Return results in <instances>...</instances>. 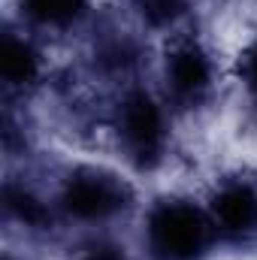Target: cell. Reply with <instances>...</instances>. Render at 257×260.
Masks as SVG:
<instances>
[{
  "label": "cell",
  "mask_w": 257,
  "mask_h": 260,
  "mask_svg": "<svg viewBox=\"0 0 257 260\" xmlns=\"http://www.w3.org/2000/svg\"><path fill=\"white\" fill-rule=\"evenodd\" d=\"M215 236L212 218L191 200L167 197L148 209L145 245L154 260H200Z\"/></svg>",
  "instance_id": "1"
},
{
  "label": "cell",
  "mask_w": 257,
  "mask_h": 260,
  "mask_svg": "<svg viewBox=\"0 0 257 260\" xmlns=\"http://www.w3.org/2000/svg\"><path fill=\"white\" fill-rule=\"evenodd\" d=\"M58 206L79 224H103L133 206V188L112 170L79 167L64 179Z\"/></svg>",
  "instance_id": "2"
},
{
  "label": "cell",
  "mask_w": 257,
  "mask_h": 260,
  "mask_svg": "<svg viewBox=\"0 0 257 260\" xmlns=\"http://www.w3.org/2000/svg\"><path fill=\"white\" fill-rule=\"evenodd\" d=\"M115 133L130 160L142 170H151L167 151V112L148 91H127L115 109Z\"/></svg>",
  "instance_id": "3"
},
{
  "label": "cell",
  "mask_w": 257,
  "mask_h": 260,
  "mask_svg": "<svg viewBox=\"0 0 257 260\" xmlns=\"http://www.w3.org/2000/svg\"><path fill=\"white\" fill-rule=\"evenodd\" d=\"M209 218L215 236L245 245L257 239V182L245 176L224 179L209 200Z\"/></svg>",
  "instance_id": "4"
},
{
  "label": "cell",
  "mask_w": 257,
  "mask_h": 260,
  "mask_svg": "<svg viewBox=\"0 0 257 260\" xmlns=\"http://www.w3.org/2000/svg\"><path fill=\"white\" fill-rule=\"evenodd\" d=\"M164 82H167V94L176 103L194 106V103H200L212 91V85H215V64H212L209 52L197 40H179L167 52Z\"/></svg>",
  "instance_id": "5"
},
{
  "label": "cell",
  "mask_w": 257,
  "mask_h": 260,
  "mask_svg": "<svg viewBox=\"0 0 257 260\" xmlns=\"http://www.w3.org/2000/svg\"><path fill=\"white\" fill-rule=\"evenodd\" d=\"M43 76V61L40 52L34 49L30 40H24L21 34L6 30L0 40V79L9 91H24L30 85H37Z\"/></svg>",
  "instance_id": "6"
},
{
  "label": "cell",
  "mask_w": 257,
  "mask_h": 260,
  "mask_svg": "<svg viewBox=\"0 0 257 260\" xmlns=\"http://www.w3.org/2000/svg\"><path fill=\"white\" fill-rule=\"evenodd\" d=\"M18 6L40 27H73L88 12V0H18Z\"/></svg>",
  "instance_id": "7"
},
{
  "label": "cell",
  "mask_w": 257,
  "mask_h": 260,
  "mask_svg": "<svg viewBox=\"0 0 257 260\" xmlns=\"http://www.w3.org/2000/svg\"><path fill=\"white\" fill-rule=\"evenodd\" d=\"M6 212L15 218V221H21L24 227H46L49 221H52V215H49V206L40 200V197L34 194V191H27V188H18V185H9L6 188Z\"/></svg>",
  "instance_id": "8"
},
{
  "label": "cell",
  "mask_w": 257,
  "mask_h": 260,
  "mask_svg": "<svg viewBox=\"0 0 257 260\" xmlns=\"http://www.w3.org/2000/svg\"><path fill=\"white\" fill-rule=\"evenodd\" d=\"M185 3L188 0H139V9L151 24H170L185 12Z\"/></svg>",
  "instance_id": "9"
},
{
  "label": "cell",
  "mask_w": 257,
  "mask_h": 260,
  "mask_svg": "<svg viewBox=\"0 0 257 260\" xmlns=\"http://www.w3.org/2000/svg\"><path fill=\"white\" fill-rule=\"evenodd\" d=\"M239 76H242V85L248 88V94L257 100V37L245 46V52L239 58Z\"/></svg>",
  "instance_id": "10"
},
{
  "label": "cell",
  "mask_w": 257,
  "mask_h": 260,
  "mask_svg": "<svg viewBox=\"0 0 257 260\" xmlns=\"http://www.w3.org/2000/svg\"><path fill=\"white\" fill-rule=\"evenodd\" d=\"M85 260H127L118 248H94V251H88Z\"/></svg>",
  "instance_id": "11"
}]
</instances>
